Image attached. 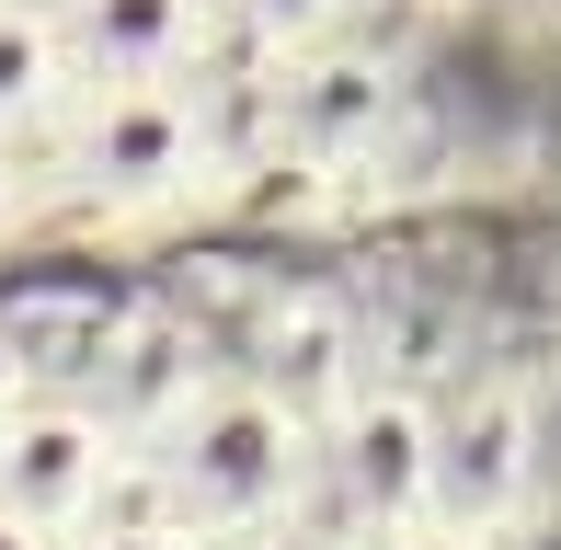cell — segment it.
I'll return each instance as SVG.
<instances>
[{
    "instance_id": "obj_5",
    "label": "cell",
    "mask_w": 561,
    "mask_h": 550,
    "mask_svg": "<svg viewBox=\"0 0 561 550\" xmlns=\"http://www.w3.org/2000/svg\"><path fill=\"white\" fill-rule=\"evenodd\" d=\"M69 550H218L207 528H184V516H138V528H104V539H69Z\"/></svg>"
},
{
    "instance_id": "obj_4",
    "label": "cell",
    "mask_w": 561,
    "mask_h": 550,
    "mask_svg": "<svg viewBox=\"0 0 561 550\" xmlns=\"http://www.w3.org/2000/svg\"><path fill=\"white\" fill-rule=\"evenodd\" d=\"M69 115L58 0H0V149H46Z\"/></svg>"
},
{
    "instance_id": "obj_8",
    "label": "cell",
    "mask_w": 561,
    "mask_h": 550,
    "mask_svg": "<svg viewBox=\"0 0 561 550\" xmlns=\"http://www.w3.org/2000/svg\"><path fill=\"white\" fill-rule=\"evenodd\" d=\"M23 390H35V356H23V333H12V321H0V413H12Z\"/></svg>"
},
{
    "instance_id": "obj_2",
    "label": "cell",
    "mask_w": 561,
    "mask_h": 550,
    "mask_svg": "<svg viewBox=\"0 0 561 550\" xmlns=\"http://www.w3.org/2000/svg\"><path fill=\"white\" fill-rule=\"evenodd\" d=\"M126 470L115 424L81 402V390H23L0 413V516H23L35 539H81V516L104 505V482Z\"/></svg>"
},
{
    "instance_id": "obj_3",
    "label": "cell",
    "mask_w": 561,
    "mask_h": 550,
    "mask_svg": "<svg viewBox=\"0 0 561 550\" xmlns=\"http://www.w3.org/2000/svg\"><path fill=\"white\" fill-rule=\"evenodd\" d=\"M218 35V0H58V46H69V92H138V81H184Z\"/></svg>"
},
{
    "instance_id": "obj_6",
    "label": "cell",
    "mask_w": 561,
    "mask_h": 550,
    "mask_svg": "<svg viewBox=\"0 0 561 550\" xmlns=\"http://www.w3.org/2000/svg\"><path fill=\"white\" fill-rule=\"evenodd\" d=\"M241 550H367V539H344L333 516H310V505H298V516H275V528H264V539H241Z\"/></svg>"
},
{
    "instance_id": "obj_7",
    "label": "cell",
    "mask_w": 561,
    "mask_h": 550,
    "mask_svg": "<svg viewBox=\"0 0 561 550\" xmlns=\"http://www.w3.org/2000/svg\"><path fill=\"white\" fill-rule=\"evenodd\" d=\"M35 218V172H23V149H0V241Z\"/></svg>"
},
{
    "instance_id": "obj_1",
    "label": "cell",
    "mask_w": 561,
    "mask_h": 550,
    "mask_svg": "<svg viewBox=\"0 0 561 550\" xmlns=\"http://www.w3.org/2000/svg\"><path fill=\"white\" fill-rule=\"evenodd\" d=\"M310 436L321 424L298 402H275L264 379L218 367V379L172 413V436L149 447V470L172 482V516H184V528H207L218 550H241V539H264L275 516L310 505Z\"/></svg>"
},
{
    "instance_id": "obj_9",
    "label": "cell",
    "mask_w": 561,
    "mask_h": 550,
    "mask_svg": "<svg viewBox=\"0 0 561 550\" xmlns=\"http://www.w3.org/2000/svg\"><path fill=\"white\" fill-rule=\"evenodd\" d=\"M0 550H58V539H35L23 516H0Z\"/></svg>"
}]
</instances>
